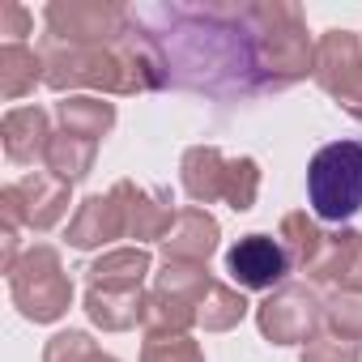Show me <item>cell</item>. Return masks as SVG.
<instances>
[{
    "label": "cell",
    "mask_w": 362,
    "mask_h": 362,
    "mask_svg": "<svg viewBox=\"0 0 362 362\" xmlns=\"http://www.w3.org/2000/svg\"><path fill=\"white\" fill-rule=\"evenodd\" d=\"M136 30L166 64V86L209 98L260 94L243 5H136Z\"/></svg>",
    "instance_id": "1"
},
{
    "label": "cell",
    "mask_w": 362,
    "mask_h": 362,
    "mask_svg": "<svg viewBox=\"0 0 362 362\" xmlns=\"http://www.w3.org/2000/svg\"><path fill=\"white\" fill-rule=\"evenodd\" d=\"M243 13H247L260 94H277L311 77L315 43L307 35V18L298 5H290V0H252V5H243Z\"/></svg>",
    "instance_id": "2"
},
{
    "label": "cell",
    "mask_w": 362,
    "mask_h": 362,
    "mask_svg": "<svg viewBox=\"0 0 362 362\" xmlns=\"http://www.w3.org/2000/svg\"><path fill=\"white\" fill-rule=\"evenodd\" d=\"M179 179H184V192L197 205L226 201L235 214L256 209V197H260V162L256 158H226L218 145L184 149Z\"/></svg>",
    "instance_id": "3"
},
{
    "label": "cell",
    "mask_w": 362,
    "mask_h": 362,
    "mask_svg": "<svg viewBox=\"0 0 362 362\" xmlns=\"http://www.w3.org/2000/svg\"><path fill=\"white\" fill-rule=\"evenodd\" d=\"M307 201L320 222H349L362 209V141H332L307 162Z\"/></svg>",
    "instance_id": "4"
},
{
    "label": "cell",
    "mask_w": 362,
    "mask_h": 362,
    "mask_svg": "<svg viewBox=\"0 0 362 362\" xmlns=\"http://www.w3.org/2000/svg\"><path fill=\"white\" fill-rule=\"evenodd\" d=\"M9 294L30 324H56L73 307V281L60 264V252L47 243H35L9 273Z\"/></svg>",
    "instance_id": "5"
},
{
    "label": "cell",
    "mask_w": 362,
    "mask_h": 362,
    "mask_svg": "<svg viewBox=\"0 0 362 362\" xmlns=\"http://www.w3.org/2000/svg\"><path fill=\"white\" fill-rule=\"evenodd\" d=\"M47 22V43L64 47H119L136 26L128 5L111 0H56L43 9Z\"/></svg>",
    "instance_id": "6"
},
{
    "label": "cell",
    "mask_w": 362,
    "mask_h": 362,
    "mask_svg": "<svg viewBox=\"0 0 362 362\" xmlns=\"http://www.w3.org/2000/svg\"><path fill=\"white\" fill-rule=\"evenodd\" d=\"M256 324L273 345H307L324 328V298L307 281H286L256 307Z\"/></svg>",
    "instance_id": "7"
},
{
    "label": "cell",
    "mask_w": 362,
    "mask_h": 362,
    "mask_svg": "<svg viewBox=\"0 0 362 362\" xmlns=\"http://www.w3.org/2000/svg\"><path fill=\"white\" fill-rule=\"evenodd\" d=\"M311 77L349 119H362V39L354 30H324L320 35Z\"/></svg>",
    "instance_id": "8"
},
{
    "label": "cell",
    "mask_w": 362,
    "mask_h": 362,
    "mask_svg": "<svg viewBox=\"0 0 362 362\" xmlns=\"http://www.w3.org/2000/svg\"><path fill=\"white\" fill-rule=\"evenodd\" d=\"M69 188L64 179H56L52 170H30L22 175L18 184H9L5 192H0V209H5V222L13 226H26V230H52L64 222L69 214Z\"/></svg>",
    "instance_id": "9"
},
{
    "label": "cell",
    "mask_w": 362,
    "mask_h": 362,
    "mask_svg": "<svg viewBox=\"0 0 362 362\" xmlns=\"http://www.w3.org/2000/svg\"><path fill=\"white\" fill-rule=\"evenodd\" d=\"M226 273H230V281L239 290H277V286H286V273H294V269H290L277 239L243 235L226 252Z\"/></svg>",
    "instance_id": "10"
},
{
    "label": "cell",
    "mask_w": 362,
    "mask_h": 362,
    "mask_svg": "<svg viewBox=\"0 0 362 362\" xmlns=\"http://www.w3.org/2000/svg\"><path fill=\"white\" fill-rule=\"evenodd\" d=\"M119 209H124V222H128V239H141V243H162L175 226V214L170 209V192H149V188H136L132 179H119L111 188Z\"/></svg>",
    "instance_id": "11"
},
{
    "label": "cell",
    "mask_w": 362,
    "mask_h": 362,
    "mask_svg": "<svg viewBox=\"0 0 362 362\" xmlns=\"http://www.w3.org/2000/svg\"><path fill=\"white\" fill-rule=\"evenodd\" d=\"M218 239H222L218 218L209 209H201V205H184L175 214L170 235L162 239V256L166 260H184V264H209V256L218 252Z\"/></svg>",
    "instance_id": "12"
},
{
    "label": "cell",
    "mask_w": 362,
    "mask_h": 362,
    "mask_svg": "<svg viewBox=\"0 0 362 362\" xmlns=\"http://www.w3.org/2000/svg\"><path fill=\"white\" fill-rule=\"evenodd\" d=\"M128 235V222H124V209H119V201H115V192H98V197H86L81 205H77V214L69 218V247H77V252H94V247H107V243H115V239H124Z\"/></svg>",
    "instance_id": "13"
},
{
    "label": "cell",
    "mask_w": 362,
    "mask_h": 362,
    "mask_svg": "<svg viewBox=\"0 0 362 362\" xmlns=\"http://www.w3.org/2000/svg\"><path fill=\"white\" fill-rule=\"evenodd\" d=\"M311 281L328 286L332 294L337 290L362 294V230H337V235H328L320 260L311 264Z\"/></svg>",
    "instance_id": "14"
},
{
    "label": "cell",
    "mask_w": 362,
    "mask_h": 362,
    "mask_svg": "<svg viewBox=\"0 0 362 362\" xmlns=\"http://www.w3.org/2000/svg\"><path fill=\"white\" fill-rule=\"evenodd\" d=\"M0 141H5V158L18 166H30L35 158L47 153L52 141V115L43 107H13L0 124Z\"/></svg>",
    "instance_id": "15"
},
{
    "label": "cell",
    "mask_w": 362,
    "mask_h": 362,
    "mask_svg": "<svg viewBox=\"0 0 362 362\" xmlns=\"http://www.w3.org/2000/svg\"><path fill=\"white\" fill-rule=\"evenodd\" d=\"M56 119H60V132L86 136V141L98 145L115 128V103H107L98 94H69V98L56 103Z\"/></svg>",
    "instance_id": "16"
},
{
    "label": "cell",
    "mask_w": 362,
    "mask_h": 362,
    "mask_svg": "<svg viewBox=\"0 0 362 362\" xmlns=\"http://www.w3.org/2000/svg\"><path fill=\"white\" fill-rule=\"evenodd\" d=\"M149 269H153V260L145 247H115V252H103L86 269V281L94 290H141Z\"/></svg>",
    "instance_id": "17"
},
{
    "label": "cell",
    "mask_w": 362,
    "mask_h": 362,
    "mask_svg": "<svg viewBox=\"0 0 362 362\" xmlns=\"http://www.w3.org/2000/svg\"><path fill=\"white\" fill-rule=\"evenodd\" d=\"M86 315L103 332H128L145 315V294L141 290H86Z\"/></svg>",
    "instance_id": "18"
},
{
    "label": "cell",
    "mask_w": 362,
    "mask_h": 362,
    "mask_svg": "<svg viewBox=\"0 0 362 362\" xmlns=\"http://www.w3.org/2000/svg\"><path fill=\"white\" fill-rule=\"evenodd\" d=\"M149 337H188V328L197 324V303L170 290H149L145 294V315H141Z\"/></svg>",
    "instance_id": "19"
},
{
    "label": "cell",
    "mask_w": 362,
    "mask_h": 362,
    "mask_svg": "<svg viewBox=\"0 0 362 362\" xmlns=\"http://www.w3.org/2000/svg\"><path fill=\"white\" fill-rule=\"evenodd\" d=\"M277 243H281V252H286L290 269L311 273V264L320 260V252H324L328 235L315 226V218H307V214H286V218H281V226H277Z\"/></svg>",
    "instance_id": "20"
},
{
    "label": "cell",
    "mask_w": 362,
    "mask_h": 362,
    "mask_svg": "<svg viewBox=\"0 0 362 362\" xmlns=\"http://www.w3.org/2000/svg\"><path fill=\"white\" fill-rule=\"evenodd\" d=\"M94 158H98V145L86 141V136H73V132H52L47 141V153H43V166L64 179V184H77L94 170Z\"/></svg>",
    "instance_id": "21"
},
{
    "label": "cell",
    "mask_w": 362,
    "mask_h": 362,
    "mask_svg": "<svg viewBox=\"0 0 362 362\" xmlns=\"http://www.w3.org/2000/svg\"><path fill=\"white\" fill-rule=\"evenodd\" d=\"M43 81V52H30L26 43H5L0 47V94L9 103L26 98Z\"/></svg>",
    "instance_id": "22"
},
{
    "label": "cell",
    "mask_w": 362,
    "mask_h": 362,
    "mask_svg": "<svg viewBox=\"0 0 362 362\" xmlns=\"http://www.w3.org/2000/svg\"><path fill=\"white\" fill-rule=\"evenodd\" d=\"M243 315H247V298H243V290H235L226 281H214L197 307V324L205 332H230Z\"/></svg>",
    "instance_id": "23"
},
{
    "label": "cell",
    "mask_w": 362,
    "mask_h": 362,
    "mask_svg": "<svg viewBox=\"0 0 362 362\" xmlns=\"http://www.w3.org/2000/svg\"><path fill=\"white\" fill-rule=\"evenodd\" d=\"M153 286H158V290H170V294H184V298H192V303L201 307V298H205V290L214 286V277H209V264L162 260V269H158Z\"/></svg>",
    "instance_id": "24"
},
{
    "label": "cell",
    "mask_w": 362,
    "mask_h": 362,
    "mask_svg": "<svg viewBox=\"0 0 362 362\" xmlns=\"http://www.w3.org/2000/svg\"><path fill=\"white\" fill-rule=\"evenodd\" d=\"M324 332L345 337V341H362V294L337 290L324 298Z\"/></svg>",
    "instance_id": "25"
},
{
    "label": "cell",
    "mask_w": 362,
    "mask_h": 362,
    "mask_svg": "<svg viewBox=\"0 0 362 362\" xmlns=\"http://www.w3.org/2000/svg\"><path fill=\"white\" fill-rule=\"evenodd\" d=\"M103 349L86 337V332H77V328H64V332H56L47 345H43V362H94Z\"/></svg>",
    "instance_id": "26"
},
{
    "label": "cell",
    "mask_w": 362,
    "mask_h": 362,
    "mask_svg": "<svg viewBox=\"0 0 362 362\" xmlns=\"http://www.w3.org/2000/svg\"><path fill=\"white\" fill-rule=\"evenodd\" d=\"M141 362H205V354L192 337H145Z\"/></svg>",
    "instance_id": "27"
},
{
    "label": "cell",
    "mask_w": 362,
    "mask_h": 362,
    "mask_svg": "<svg viewBox=\"0 0 362 362\" xmlns=\"http://www.w3.org/2000/svg\"><path fill=\"white\" fill-rule=\"evenodd\" d=\"M358 358H362L358 341H345L332 332H320L303 345V362H358Z\"/></svg>",
    "instance_id": "28"
},
{
    "label": "cell",
    "mask_w": 362,
    "mask_h": 362,
    "mask_svg": "<svg viewBox=\"0 0 362 362\" xmlns=\"http://www.w3.org/2000/svg\"><path fill=\"white\" fill-rule=\"evenodd\" d=\"M0 35H9V43L30 35V13L18 5V0H5V5H0Z\"/></svg>",
    "instance_id": "29"
},
{
    "label": "cell",
    "mask_w": 362,
    "mask_h": 362,
    "mask_svg": "<svg viewBox=\"0 0 362 362\" xmlns=\"http://www.w3.org/2000/svg\"><path fill=\"white\" fill-rule=\"evenodd\" d=\"M94 362H115V358H111V354H98V358H94Z\"/></svg>",
    "instance_id": "30"
}]
</instances>
